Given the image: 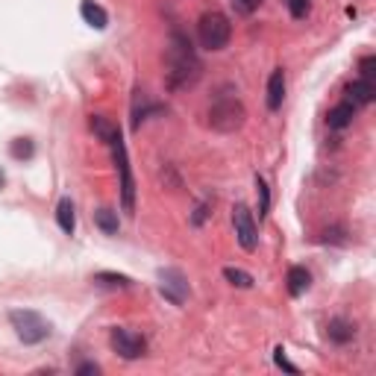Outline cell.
I'll return each instance as SVG.
<instances>
[{
  "instance_id": "obj_14",
  "label": "cell",
  "mask_w": 376,
  "mask_h": 376,
  "mask_svg": "<svg viewBox=\"0 0 376 376\" xmlns=\"http://www.w3.org/2000/svg\"><path fill=\"white\" fill-rule=\"evenodd\" d=\"M309 285H312V273L306 268H300V265H294L288 270V294L291 297H300V294L309 291Z\"/></svg>"
},
{
  "instance_id": "obj_20",
  "label": "cell",
  "mask_w": 376,
  "mask_h": 376,
  "mask_svg": "<svg viewBox=\"0 0 376 376\" xmlns=\"http://www.w3.org/2000/svg\"><path fill=\"white\" fill-rule=\"evenodd\" d=\"M9 153H12V159H33L35 147H33L30 138H15L12 147H9Z\"/></svg>"
},
{
  "instance_id": "obj_5",
  "label": "cell",
  "mask_w": 376,
  "mask_h": 376,
  "mask_svg": "<svg viewBox=\"0 0 376 376\" xmlns=\"http://www.w3.org/2000/svg\"><path fill=\"white\" fill-rule=\"evenodd\" d=\"M109 147H112V153H115L118 173H121V203H124V212L132 215V209H135V183H132V171H130V159H127L124 138L118 135L115 142H109Z\"/></svg>"
},
{
  "instance_id": "obj_1",
  "label": "cell",
  "mask_w": 376,
  "mask_h": 376,
  "mask_svg": "<svg viewBox=\"0 0 376 376\" xmlns=\"http://www.w3.org/2000/svg\"><path fill=\"white\" fill-rule=\"evenodd\" d=\"M165 62H168V89L171 91H180V89H191L197 80H200V59H197L191 42L180 33L173 30L171 33V45L165 53Z\"/></svg>"
},
{
  "instance_id": "obj_25",
  "label": "cell",
  "mask_w": 376,
  "mask_h": 376,
  "mask_svg": "<svg viewBox=\"0 0 376 376\" xmlns=\"http://www.w3.org/2000/svg\"><path fill=\"white\" fill-rule=\"evenodd\" d=\"M359 68H362V80H373V68H376V56H365Z\"/></svg>"
},
{
  "instance_id": "obj_4",
  "label": "cell",
  "mask_w": 376,
  "mask_h": 376,
  "mask_svg": "<svg viewBox=\"0 0 376 376\" xmlns=\"http://www.w3.org/2000/svg\"><path fill=\"white\" fill-rule=\"evenodd\" d=\"M229 21L224 12H206L200 15V21H197V38H200V45L206 50H224L227 42H229Z\"/></svg>"
},
{
  "instance_id": "obj_18",
  "label": "cell",
  "mask_w": 376,
  "mask_h": 376,
  "mask_svg": "<svg viewBox=\"0 0 376 376\" xmlns=\"http://www.w3.org/2000/svg\"><path fill=\"white\" fill-rule=\"evenodd\" d=\"M94 224L101 227L106 235H118V215L112 209H97L94 212Z\"/></svg>"
},
{
  "instance_id": "obj_17",
  "label": "cell",
  "mask_w": 376,
  "mask_h": 376,
  "mask_svg": "<svg viewBox=\"0 0 376 376\" xmlns=\"http://www.w3.org/2000/svg\"><path fill=\"white\" fill-rule=\"evenodd\" d=\"M94 283L97 285H106V288H130L132 285L130 276H124V273H109V270L94 273Z\"/></svg>"
},
{
  "instance_id": "obj_28",
  "label": "cell",
  "mask_w": 376,
  "mask_h": 376,
  "mask_svg": "<svg viewBox=\"0 0 376 376\" xmlns=\"http://www.w3.org/2000/svg\"><path fill=\"white\" fill-rule=\"evenodd\" d=\"M6 186V176H4V171H0V188H4Z\"/></svg>"
},
{
  "instance_id": "obj_22",
  "label": "cell",
  "mask_w": 376,
  "mask_h": 376,
  "mask_svg": "<svg viewBox=\"0 0 376 376\" xmlns=\"http://www.w3.org/2000/svg\"><path fill=\"white\" fill-rule=\"evenodd\" d=\"M285 6H288V12L297 18V21L312 12V4H309V0H285Z\"/></svg>"
},
{
  "instance_id": "obj_8",
  "label": "cell",
  "mask_w": 376,
  "mask_h": 376,
  "mask_svg": "<svg viewBox=\"0 0 376 376\" xmlns=\"http://www.w3.org/2000/svg\"><path fill=\"white\" fill-rule=\"evenodd\" d=\"M159 291H162L165 300H171L173 306H183L186 297H188V283H186L183 270H176V268L159 270Z\"/></svg>"
},
{
  "instance_id": "obj_10",
  "label": "cell",
  "mask_w": 376,
  "mask_h": 376,
  "mask_svg": "<svg viewBox=\"0 0 376 376\" xmlns=\"http://www.w3.org/2000/svg\"><path fill=\"white\" fill-rule=\"evenodd\" d=\"M283 101H285V71L276 68L268 80V109L276 112L283 106Z\"/></svg>"
},
{
  "instance_id": "obj_26",
  "label": "cell",
  "mask_w": 376,
  "mask_h": 376,
  "mask_svg": "<svg viewBox=\"0 0 376 376\" xmlns=\"http://www.w3.org/2000/svg\"><path fill=\"white\" fill-rule=\"evenodd\" d=\"M209 215H212V212H209V203H200V206L194 209V215H191V224H194V227H200Z\"/></svg>"
},
{
  "instance_id": "obj_19",
  "label": "cell",
  "mask_w": 376,
  "mask_h": 376,
  "mask_svg": "<svg viewBox=\"0 0 376 376\" xmlns=\"http://www.w3.org/2000/svg\"><path fill=\"white\" fill-rule=\"evenodd\" d=\"M224 280L235 288H253V276L241 268H224Z\"/></svg>"
},
{
  "instance_id": "obj_15",
  "label": "cell",
  "mask_w": 376,
  "mask_h": 376,
  "mask_svg": "<svg viewBox=\"0 0 376 376\" xmlns=\"http://www.w3.org/2000/svg\"><path fill=\"white\" fill-rule=\"evenodd\" d=\"M326 335H329V341H335V344H347V341H353L355 326L350 321H344V318H335V321H329Z\"/></svg>"
},
{
  "instance_id": "obj_24",
  "label": "cell",
  "mask_w": 376,
  "mask_h": 376,
  "mask_svg": "<svg viewBox=\"0 0 376 376\" xmlns=\"http://www.w3.org/2000/svg\"><path fill=\"white\" fill-rule=\"evenodd\" d=\"M273 362L280 365L283 370H288V373H297V368H294L288 359H285V350H283V347H276V353H273Z\"/></svg>"
},
{
  "instance_id": "obj_13",
  "label": "cell",
  "mask_w": 376,
  "mask_h": 376,
  "mask_svg": "<svg viewBox=\"0 0 376 376\" xmlns=\"http://www.w3.org/2000/svg\"><path fill=\"white\" fill-rule=\"evenodd\" d=\"M353 118H355V106L344 101V103H338L335 109H329L326 124H329V130H344V127L353 124Z\"/></svg>"
},
{
  "instance_id": "obj_16",
  "label": "cell",
  "mask_w": 376,
  "mask_h": 376,
  "mask_svg": "<svg viewBox=\"0 0 376 376\" xmlns=\"http://www.w3.org/2000/svg\"><path fill=\"white\" fill-rule=\"evenodd\" d=\"M91 130L97 132V138H101V142H115V138L118 135H121V130H118L112 121H106V118L103 115H91Z\"/></svg>"
},
{
  "instance_id": "obj_3",
  "label": "cell",
  "mask_w": 376,
  "mask_h": 376,
  "mask_svg": "<svg viewBox=\"0 0 376 376\" xmlns=\"http://www.w3.org/2000/svg\"><path fill=\"white\" fill-rule=\"evenodd\" d=\"M9 324H12L15 335L24 344H42L50 335V324L38 312H33V309H15V312H9Z\"/></svg>"
},
{
  "instance_id": "obj_21",
  "label": "cell",
  "mask_w": 376,
  "mask_h": 376,
  "mask_svg": "<svg viewBox=\"0 0 376 376\" xmlns=\"http://www.w3.org/2000/svg\"><path fill=\"white\" fill-rule=\"evenodd\" d=\"M256 194H259V217H268V209H270V191H268V183L262 176H256Z\"/></svg>"
},
{
  "instance_id": "obj_23",
  "label": "cell",
  "mask_w": 376,
  "mask_h": 376,
  "mask_svg": "<svg viewBox=\"0 0 376 376\" xmlns=\"http://www.w3.org/2000/svg\"><path fill=\"white\" fill-rule=\"evenodd\" d=\"M232 6H235V12H241V15H253L256 9L262 6V0H232Z\"/></svg>"
},
{
  "instance_id": "obj_11",
  "label": "cell",
  "mask_w": 376,
  "mask_h": 376,
  "mask_svg": "<svg viewBox=\"0 0 376 376\" xmlns=\"http://www.w3.org/2000/svg\"><path fill=\"white\" fill-rule=\"evenodd\" d=\"M80 15H83V21L89 27H94V30H106V24H109L106 9L101 4H94V0H83V4H80Z\"/></svg>"
},
{
  "instance_id": "obj_7",
  "label": "cell",
  "mask_w": 376,
  "mask_h": 376,
  "mask_svg": "<svg viewBox=\"0 0 376 376\" xmlns=\"http://www.w3.org/2000/svg\"><path fill=\"white\" fill-rule=\"evenodd\" d=\"M109 341H112V350L121 355V359H142L144 355V350H147V341L142 338V335H135V332H130V329H112V335H109Z\"/></svg>"
},
{
  "instance_id": "obj_12",
  "label": "cell",
  "mask_w": 376,
  "mask_h": 376,
  "mask_svg": "<svg viewBox=\"0 0 376 376\" xmlns=\"http://www.w3.org/2000/svg\"><path fill=\"white\" fill-rule=\"evenodd\" d=\"M56 221H59V229H62L65 235H74V229H76V209L71 203V197H62V200H59Z\"/></svg>"
},
{
  "instance_id": "obj_2",
  "label": "cell",
  "mask_w": 376,
  "mask_h": 376,
  "mask_svg": "<svg viewBox=\"0 0 376 376\" xmlns=\"http://www.w3.org/2000/svg\"><path fill=\"white\" fill-rule=\"evenodd\" d=\"M244 103L235 94H217L209 109V127L217 132H235L244 127Z\"/></svg>"
},
{
  "instance_id": "obj_6",
  "label": "cell",
  "mask_w": 376,
  "mask_h": 376,
  "mask_svg": "<svg viewBox=\"0 0 376 376\" xmlns=\"http://www.w3.org/2000/svg\"><path fill=\"white\" fill-rule=\"evenodd\" d=\"M232 227H235V239H239V244H241L247 253H253L256 244H259V229H256L253 212H250L244 203H239V206L232 209Z\"/></svg>"
},
{
  "instance_id": "obj_27",
  "label": "cell",
  "mask_w": 376,
  "mask_h": 376,
  "mask_svg": "<svg viewBox=\"0 0 376 376\" xmlns=\"http://www.w3.org/2000/svg\"><path fill=\"white\" fill-rule=\"evenodd\" d=\"M76 373H80V376H89V373H101V368H97V365H91V362H86V365H80V368H76Z\"/></svg>"
},
{
  "instance_id": "obj_9",
  "label": "cell",
  "mask_w": 376,
  "mask_h": 376,
  "mask_svg": "<svg viewBox=\"0 0 376 376\" xmlns=\"http://www.w3.org/2000/svg\"><path fill=\"white\" fill-rule=\"evenodd\" d=\"M373 97H376V83L373 80H362V76H359L355 83L347 86V103H353L355 109L373 103Z\"/></svg>"
}]
</instances>
